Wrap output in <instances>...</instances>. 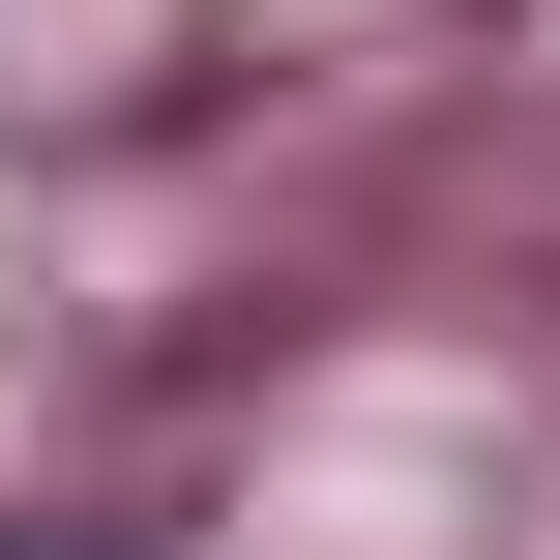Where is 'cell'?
<instances>
[]
</instances>
